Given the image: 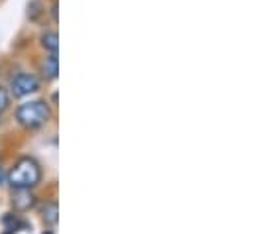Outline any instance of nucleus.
Returning <instances> with one entry per match:
<instances>
[{
  "label": "nucleus",
  "instance_id": "1",
  "mask_svg": "<svg viewBox=\"0 0 254 234\" xmlns=\"http://www.w3.org/2000/svg\"><path fill=\"white\" fill-rule=\"evenodd\" d=\"M42 179V168L32 158H22L14 164L8 174V183L12 189H32Z\"/></svg>",
  "mask_w": 254,
  "mask_h": 234
},
{
  "label": "nucleus",
  "instance_id": "2",
  "mask_svg": "<svg viewBox=\"0 0 254 234\" xmlns=\"http://www.w3.org/2000/svg\"><path fill=\"white\" fill-rule=\"evenodd\" d=\"M16 120L20 126L24 128H40L50 120V107L46 101H30V103H22L16 109Z\"/></svg>",
  "mask_w": 254,
  "mask_h": 234
},
{
  "label": "nucleus",
  "instance_id": "3",
  "mask_svg": "<svg viewBox=\"0 0 254 234\" xmlns=\"http://www.w3.org/2000/svg\"><path fill=\"white\" fill-rule=\"evenodd\" d=\"M38 89H40V81L34 73H16L10 79V93L18 99L36 93Z\"/></svg>",
  "mask_w": 254,
  "mask_h": 234
},
{
  "label": "nucleus",
  "instance_id": "4",
  "mask_svg": "<svg viewBox=\"0 0 254 234\" xmlns=\"http://www.w3.org/2000/svg\"><path fill=\"white\" fill-rule=\"evenodd\" d=\"M42 73H44L46 79H58V73H60L58 54H50L48 58H44V61H42Z\"/></svg>",
  "mask_w": 254,
  "mask_h": 234
},
{
  "label": "nucleus",
  "instance_id": "5",
  "mask_svg": "<svg viewBox=\"0 0 254 234\" xmlns=\"http://www.w3.org/2000/svg\"><path fill=\"white\" fill-rule=\"evenodd\" d=\"M40 42H42V48L46 52L58 54V50H60V36H58V32H44Z\"/></svg>",
  "mask_w": 254,
  "mask_h": 234
},
{
  "label": "nucleus",
  "instance_id": "6",
  "mask_svg": "<svg viewBox=\"0 0 254 234\" xmlns=\"http://www.w3.org/2000/svg\"><path fill=\"white\" fill-rule=\"evenodd\" d=\"M16 197H14V205L18 209H28L34 205V197L30 195V189H14Z\"/></svg>",
  "mask_w": 254,
  "mask_h": 234
},
{
  "label": "nucleus",
  "instance_id": "7",
  "mask_svg": "<svg viewBox=\"0 0 254 234\" xmlns=\"http://www.w3.org/2000/svg\"><path fill=\"white\" fill-rule=\"evenodd\" d=\"M58 215H60L58 203L50 201V203H46V205L42 207V217H44V221H46L48 225H56V223H58Z\"/></svg>",
  "mask_w": 254,
  "mask_h": 234
},
{
  "label": "nucleus",
  "instance_id": "8",
  "mask_svg": "<svg viewBox=\"0 0 254 234\" xmlns=\"http://www.w3.org/2000/svg\"><path fill=\"white\" fill-rule=\"evenodd\" d=\"M8 105H10V93L4 87H0V115L8 109Z\"/></svg>",
  "mask_w": 254,
  "mask_h": 234
},
{
  "label": "nucleus",
  "instance_id": "9",
  "mask_svg": "<svg viewBox=\"0 0 254 234\" xmlns=\"http://www.w3.org/2000/svg\"><path fill=\"white\" fill-rule=\"evenodd\" d=\"M0 177H2V170H0Z\"/></svg>",
  "mask_w": 254,
  "mask_h": 234
}]
</instances>
